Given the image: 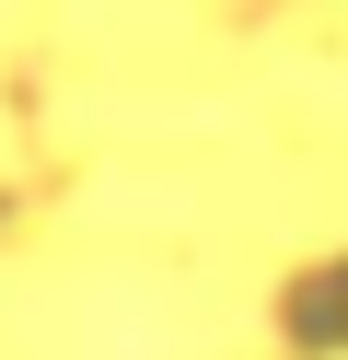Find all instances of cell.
Listing matches in <instances>:
<instances>
[{
    "label": "cell",
    "instance_id": "1",
    "mask_svg": "<svg viewBox=\"0 0 348 360\" xmlns=\"http://www.w3.org/2000/svg\"><path fill=\"white\" fill-rule=\"evenodd\" d=\"M267 337L290 360H348V244L325 256H290L267 279Z\"/></svg>",
    "mask_w": 348,
    "mask_h": 360
}]
</instances>
